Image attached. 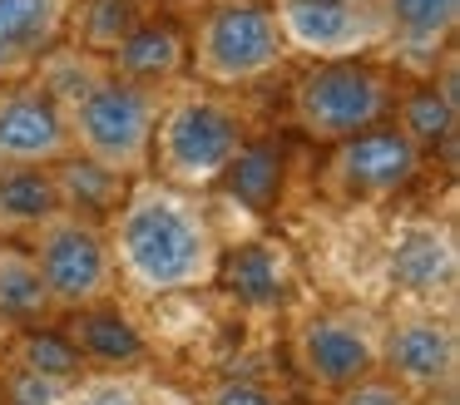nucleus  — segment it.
<instances>
[{"instance_id":"nucleus-6","label":"nucleus","mask_w":460,"mask_h":405,"mask_svg":"<svg viewBox=\"0 0 460 405\" xmlns=\"http://www.w3.org/2000/svg\"><path fill=\"white\" fill-rule=\"evenodd\" d=\"M35 267H40L45 286H50L55 306H94L110 296L114 286V257L104 247V237L90 227V217L75 213H50L40 223V237H35Z\"/></svg>"},{"instance_id":"nucleus-1","label":"nucleus","mask_w":460,"mask_h":405,"mask_svg":"<svg viewBox=\"0 0 460 405\" xmlns=\"http://www.w3.org/2000/svg\"><path fill=\"white\" fill-rule=\"evenodd\" d=\"M114 267L124 282L139 286L149 296L164 292H193L208 286L218 272V233H213L208 213L179 188L144 183L129 188L124 203L114 207Z\"/></svg>"},{"instance_id":"nucleus-21","label":"nucleus","mask_w":460,"mask_h":405,"mask_svg":"<svg viewBox=\"0 0 460 405\" xmlns=\"http://www.w3.org/2000/svg\"><path fill=\"white\" fill-rule=\"evenodd\" d=\"M55 306L50 286H45L40 267L31 252H15V247H0V321L31 326L40 321Z\"/></svg>"},{"instance_id":"nucleus-7","label":"nucleus","mask_w":460,"mask_h":405,"mask_svg":"<svg viewBox=\"0 0 460 405\" xmlns=\"http://www.w3.org/2000/svg\"><path fill=\"white\" fill-rule=\"evenodd\" d=\"M278 15L288 55L357 59L386 40V15L376 0H268Z\"/></svg>"},{"instance_id":"nucleus-4","label":"nucleus","mask_w":460,"mask_h":405,"mask_svg":"<svg viewBox=\"0 0 460 405\" xmlns=\"http://www.w3.org/2000/svg\"><path fill=\"white\" fill-rule=\"evenodd\" d=\"M243 144H248L243 119L223 99L193 89V94L159 104L149 158H159V173L173 188H208L223 178V168L233 163Z\"/></svg>"},{"instance_id":"nucleus-25","label":"nucleus","mask_w":460,"mask_h":405,"mask_svg":"<svg viewBox=\"0 0 460 405\" xmlns=\"http://www.w3.org/2000/svg\"><path fill=\"white\" fill-rule=\"evenodd\" d=\"M337 405H411V391L396 381H376V375H361V381L341 385Z\"/></svg>"},{"instance_id":"nucleus-2","label":"nucleus","mask_w":460,"mask_h":405,"mask_svg":"<svg viewBox=\"0 0 460 405\" xmlns=\"http://www.w3.org/2000/svg\"><path fill=\"white\" fill-rule=\"evenodd\" d=\"M288 59L268 0H213L189 40V69L213 89H243L268 79Z\"/></svg>"},{"instance_id":"nucleus-23","label":"nucleus","mask_w":460,"mask_h":405,"mask_svg":"<svg viewBox=\"0 0 460 405\" xmlns=\"http://www.w3.org/2000/svg\"><path fill=\"white\" fill-rule=\"evenodd\" d=\"M456 99H446V89L436 84H416L401 94V128L416 138L420 148H436L456 138Z\"/></svg>"},{"instance_id":"nucleus-22","label":"nucleus","mask_w":460,"mask_h":405,"mask_svg":"<svg viewBox=\"0 0 460 405\" xmlns=\"http://www.w3.org/2000/svg\"><path fill=\"white\" fill-rule=\"evenodd\" d=\"M75 346H80V356H90L100 365H134L144 356V336L119 312H100V306H80Z\"/></svg>"},{"instance_id":"nucleus-27","label":"nucleus","mask_w":460,"mask_h":405,"mask_svg":"<svg viewBox=\"0 0 460 405\" xmlns=\"http://www.w3.org/2000/svg\"><path fill=\"white\" fill-rule=\"evenodd\" d=\"M75 405H144V395L129 381H94L75 395Z\"/></svg>"},{"instance_id":"nucleus-9","label":"nucleus","mask_w":460,"mask_h":405,"mask_svg":"<svg viewBox=\"0 0 460 405\" xmlns=\"http://www.w3.org/2000/svg\"><path fill=\"white\" fill-rule=\"evenodd\" d=\"M75 154L65 104L40 79H11L0 89V163H60Z\"/></svg>"},{"instance_id":"nucleus-14","label":"nucleus","mask_w":460,"mask_h":405,"mask_svg":"<svg viewBox=\"0 0 460 405\" xmlns=\"http://www.w3.org/2000/svg\"><path fill=\"white\" fill-rule=\"evenodd\" d=\"M288 252L272 242H248L238 247V252L218 257V272H213V282H223V292L233 296L238 306H252V312H268V306H278L282 296H288Z\"/></svg>"},{"instance_id":"nucleus-12","label":"nucleus","mask_w":460,"mask_h":405,"mask_svg":"<svg viewBox=\"0 0 460 405\" xmlns=\"http://www.w3.org/2000/svg\"><path fill=\"white\" fill-rule=\"evenodd\" d=\"M70 0H0V84L25 79L50 45H60Z\"/></svg>"},{"instance_id":"nucleus-5","label":"nucleus","mask_w":460,"mask_h":405,"mask_svg":"<svg viewBox=\"0 0 460 405\" xmlns=\"http://www.w3.org/2000/svg\"><path fill=\"white\" fill-rule=\"evenodd\" d=\"M396 109V89L376 65H367V55L357 59H312V69H302L292 84V114L312 138H351L371 124H386V114Z\"/></svg>"},{"instance_id":"nucleus-15","label":"nucleus","mask_w":460,"mask_h":405,"mask_svg":"<svg viewBox=\"0 0 460 405\" xmlns=\"http://www.w3.org/2000/svg\"><path fill=\"white\" fill-rule=\"evenodd\" d=\"M55 173V193H60V207L75 217H100V213H114L124 203V173L94 163L84 154H65L60 163H50Z\"/></svg>"},{"instance_id":"nucleus-24","label":"nucleus","mask_w":460,"mask_h":405,"mask_svg":"<svg viewBox=\"0 0 460 405\" xmlns=\"http://www.w3.org/2000/svg\"><path fill=\"white\" fill-rule=\"evenodd\" d=\"M25 371L65 381V375L80 371V346L65 341V336H55V331H31L25 336Z\"/></svg>"},{"instance_id":"nucleus-28","label":"nucleus","mask_w":460,"mask_h":405,"mask_svg":"<svg viewBox=\"0 0 460 405\" xmlns=\"http://www.w3.org/2000/svg\"><path fill=\"white\" fill-rule=\"evenodd\" d=\"M208 405H278V401L252 381H223V385H213Z\"/></svg>"},{"instance_id":"nucleus-17","label":"nucleus","mask_w":460,"mask_h":405,"mask_svg":"<svg viewBox=\"0 0 460 405\" xmlns=\"http://www.w3.org/2000/svg\"><path fill=\"white\" fill-rule=\"evenodd\" d=\"M223 193L233 198L248 213H268L272 203L282 198V183H288V163H282L278 144H243L233 154V163L223 168Z\"/></svg>"},{"instance_id":"nucleus-18","label":"nucleus","mask_w":460,"mask_h":405,"mask_svg":"<svg viewBox=\"0 0 460 405\" xmlns=\"http://www.w3.org/2000/svg\"><path fill=\"white\" fill-rule=\"evenodd\" d=\"M376 5L386 15V40L420 55H436V45L456 35L460 20V0H376Z\"/></svg>"},{"instance_id":"nucleus-11","label":"nucleus","mask_w":460,"mask_h":405,"mask_svg":"<svg viewBox=\"0 0 460 405\" xmlns=\"http://www.w3.org/2000/svg\"><path fill=\"white\" fill-rule=\"evenodd\" d=\"M386 365H391V381L406 385L411 395H426V391H446L456 381V331L446 321H401L396 331L386 336Z\"/></svg>"},{"instance_id":"nucleus-8","label":"nucleus","mask_w":460,"mask_h":405,"mask_svg":"<svg viewBox=\"0 0 460 405\" xmlns=\"http://www.w3.org/2000/svg\"><path fill=\"white\" fill-rule=\"evenodd\" d=\"M420 154L426 148L401 124H371L351 138H337L332 188H341L351 198H391L401 188H411V178L420 173Z\"/></svg>"},{"instance_id":"nucleus-26","label":"nucleus","mask_w":460,"mask_h":405,"mask_svg":"<svg viewBox=\"0 0 460 405\" xmlns=\"http://www.w3.org/2000/svg\"><path fill=\"white\" fill-rule=\"evenodd\" d=\"M55 401H60V381H50V375H35V371L15 375L11 405H55Z\"/></svg>"},{"instance_id":"nucleus-19","label":"nucleus","mask_w":460,"mask_h":405,"mask_svg":"<svg viewBox=\"0 0 460 405\" xmlns=\"http://www.w3.org/2000/svg\"><path fill=\"white\" fill-rule=\"evenodd\" d=\"M60 213L55 173L45 163H0V223L31 227Z\"/></svg>"},{"instance_id":"nucleus-16","label":"nucleus","mask_w":460,"mask_h":405,"mask_svg":"<svg viewBox=\"0 0 460 405\" xmlns=\"http://www.w3.org/2000/svg\"><path fill=\"white\" fill-rule=\"evenodd\" d=\"M456 237L420 227L391 252V282L406 292H446V286H456Z\"/></svg>"},{"instance_id":"nucleus-20","label":"nucleus","mask_w":460,"mask_h":405,"mask_svg":"<svg viewBox=\"0 0 460 405\" xmlns=\"http://www.w3.org/2000/svg\"><path fill=\"white\" fill-rule=\"evenodd\" d=\"M139 20H144V0H80V5H70L65 25H75L70 45L90 49V55H114V45Z\"/></svg>"},{"instance_id":"nucleus-3","label":"nucleus","mask_w":460,"mask_h":405,"mask_svg":"<svg viewBox=\"0 0 460 405\" xmlns=\"http://www.w3.org/2000/svg\"><path fill=\"white\" fill-rule=\"evenodd\" d=\"M159 104H164L159 89L134 84V79H119L104 69L80 99L65 104V119H70V138L84 158L129 178L149 163Z\"/></svg>"},{"instance_id":"nucleus-10","label":"nucleus","mask_w":460,"mask_h":405,"mask_svg":"<svg viewBox=\"0 0 460 405\" xmlns=\"http://www.w3.org/2000/svg\"><path fill=\"white\" fill-rule=\"evenodd\" d=\"M297 356H302V371L317 385L341 391V385L371 375V365H376V341H371L367 326L347 321V316H312L297 331Z\"/></svg>"},{"instance_id":"nucleus-13","label":"nucleus","mask_w":460,"mask_h":405,"mask_svg":"<svg viewBox=\"0 0 460 405\" xmlns=\"http://www.w3.org/2000/svg\"><path fill=\"white\" fill-rule=\"evenodd\" d=\"M183 69H189V35L164 15H144L110 55V75L149 84V89L173 84Z\"/></svg>"}]
</instances>
